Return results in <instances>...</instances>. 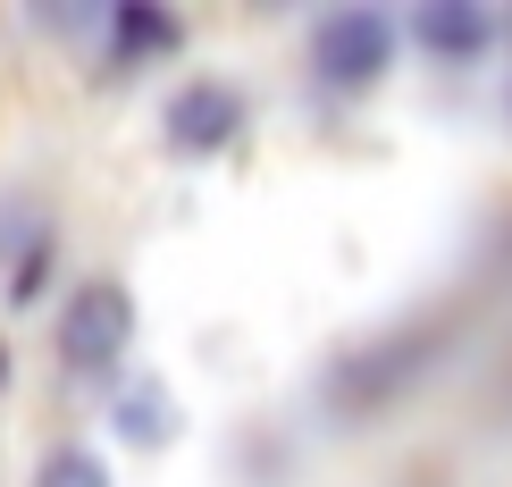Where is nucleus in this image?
I'll return each instance as SVG.
<instances>
[{"label": "nucleus", "mask_w": 512, "mask_h": 487, "mask_svg": "<svg viewBox=\"0 0 512 487\" xmlns=\"http://www.w3.org/2000/svg\"><path fill=\"white\" fill-rule=\"evenodd\" d=\"M135 328H143V311H135V294L118 278H76L59 294V336H51L59 370H76V378L118 370L126 353H135Z\"/></svg>", "instance_id": "1"}, {"label": "nucleus", "mask_w": 512, "mask_h": 487, "mask_svg": "<svg viewBox=\"0 0 512 487\" xmlns=\"http://www.w3.org/2000/svg\"><path fill=\"white\" fill-rule=\"evenodd\" d=\"M395 42H403L395 17H378V9H336V17H319V26H311V68L353 93V84H378V76L395 68Z\"/></svg>", "instance_id": "2"}, {"label": "nucleus", "mask_w": 512, "mask_h": 487, "mask_svg": "<svg viewBox=\"0 0 512 487\" xmlns=\"http://www.w3.org/2000/svg\"><path fill=\"white\" fill-rule=\"evenodd\" d=\"M160 126H168V143H177V152H227V143L244 135V93H236L227 76H194V84H177V93H168Z\"/></svg>", "instance_id": "3"}, {"label": "nucleus", "mask_w": 512, "mask_h": 487, "mask_svg": "<svg viewBox=\"0 0 512 487\" xmlns=\"http://www.w3.org/2000/svg\"><path fill=\"white\" fill-rule=\"evenodd\" d=\"M110 429H118V446H135V454L177 446V387H168L160 370H135L110 395Z\"/></svg>", "instance_id": "4"}, {"label": "nucleus", "mask_w": 512, "mask_h": 487, "mask_svg": "<svg viewBox=\"0 0 512 487\" xmlns=\"http://www.w3.org/2000/svg\"><path fill=\"white\" fill-rule=\"evenodd\" d=\"M403 42H420V51H437V59H471L496 42V17L487 9H412L403 17Z\"/></svg>", "instance_id": "5"}, {"label": "nucleus", "mask_w": 512, "mask_h": 487, "mask_svg": "<svg viewBox=\"0 0 512 487\" xmlns=\"http://www.w3.org/2000/svg\"><path fill=\"white\" fill-rule=\"evenodd\" d=\"M34 487H118V479H110V462H101L93 446H51L42 471H34Z\"/></svg>", "instance_id": "6"}]
</instances>
